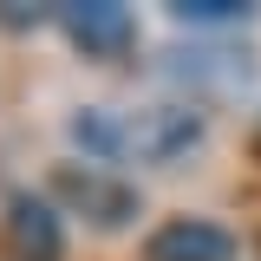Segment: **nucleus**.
<instances>
[{"instance_id": "obj_1", "label": "nucleus", "mask_w": 261, "mask_h": 261, "mask_svg": "<svg viewBox=\"0 0 261 261\" xmlns=\"http://www.w3.org/2000/svg\"><path fill=\"white\" fill-rule=\"evenodd\" d=\"M196 137H202V118H196V111L157 105V111H144L137 124H124V157L137 150V157H150V163H170L176 150H190Z\"/></svg>"}, {"instance_id": "obj_2", "label": "nucleus", "mask_w": 261, "mask_h": 261, "mask_svg": "<svg viewBox=\"0 0 261 261\" xmlns=\"http://www.w3.org/2000/svg\"><path fill=\"white\" fill-rule=\"evenodd\" d=\"M150 261H235V235L202 216H176L150 235Z\"/></svg>"}, {"instance_id": "obj_3", "label": "nucleus", "mask_w": 261, "mask_h": 261, "mask_svg": "<svg viewBox=\"0 0 261 261\" xmlns=\"http://www.w3.org/2000/svg\"><path fill=\"white\" fill-rule=\"evenodd\" d=\"M65 33L85 53H124L137 20H130V7H118V0H79V7H65Z\"/></svg>"}, {"instance_id": "obj_4", "label": "nucleus", "mask_w": 261, "mask_h": 261, "mask_svg": "<svg viewBox=\"0 0 261 261\" xmlns=\"http://www.w3.org/2000/svg\"><path fill=\"white\" fill-rule=\"evenodd\" d=\"M7 248L20 261H53L59 255V222H53V209L33 202V196H13V202H7Z\"/></svg>"}, {"instance_id": "obj_5", "label": "nucleus", "mask_w": 261, "mask_h": 261, "mask_svg": "<svg viewBox=\"0 0 261 261\" xmlns=\"http://www.w3.org/2000/svg\"><path fill=\"white\" fill-rule=\"evenodd\" d=\"M59 190L79 202V209H92L105 228H118L137 209V196L124 190V183H111V176H98V170H59Z\"/></svg>"}, {"instance_id": "obj_6", "label": "nucleus", "mask_w": 261, "mask_h": 261, "mask_svg": "<svg viewBox=\"0 0 261 261\" xmlns=\"http://www.w3.org/2000/svg\"><path fill=\"white\" fill-rule=\"evenodd\" d=\"M235 13H242L235 0H183L176 7V20H235Z\"/></svg>"}]
</instances>
